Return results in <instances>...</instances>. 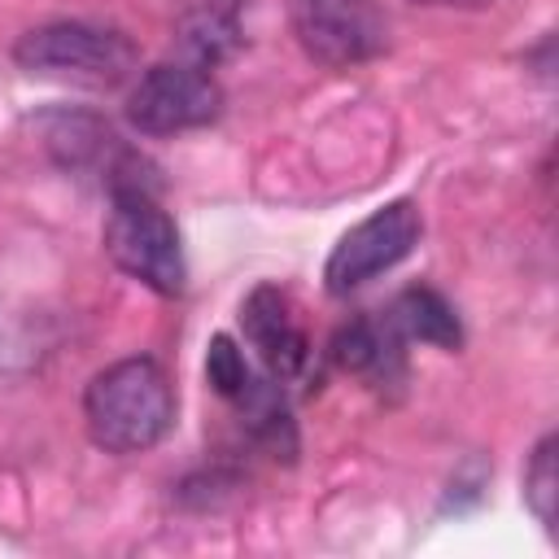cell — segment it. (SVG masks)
Here are the masks:
<instances>
[{
  "label": "cell",
  "instance_id": "cell-1",
  "mask_svg": "<svg viewBox=\"0 0 559 559\" xmlns=\"http://www.w3.org/2000/svg\"><path fill=\"white\" fill-rule=\"evenodd\" d=\"M87 437L105 454H144L175 424V389L162 362L122 358L92 376L83 393Z\"/></svg>",
  "mask_w": 559,
  "mask_h": 559
},
{
  "label": "cell",
  "instance_id": "cell-2",
  "mask_svg": "<svg viewBox=\"0 0 559 559\" xmlns=\"http://www.w3.org/2000/svg\"><path fill=\"white\" fill-rule=\"evenodd\" d=\"M105 253L114 266L162 297H179L188 284V262L175 218L157 205L153 188H114L105 218Z\"/></svg>",
  "mask_w": 559,
  "mask_h": 559
},
{
  "label": "cell",
  "instance_id": "cell-13",
  "mask_svg": "<svg viewBox=\"0 0 559 559\" xmlns=\"http://www.w3.org/2000/svg\"><path fill=\"white\" fill-rule=\"evenodd\" d=\"M205 380H210V389H214L218 397H227V402H236V397L249 389V380H253V371H249L240 345H236L227 332L210 336V349H205Z\"/></svg>",
  "mask_w": 559,
  "mask_h": 559
},
{
  "label": "cell",
  "instance_id": "cell-10",
  "mask_svg": "<svg viewBox=\"0 0 559 559\" xmlns=\"http://www.w3.org/2000/svg\"><path fill=\"white\" fill-rule=\"evenodd\" d=\"M389 319L402 332V341H424V345H437V349H459L463 345V323H459L454 306L428 284L402 288Z\"/></svg>",
  "mask_w": 559,
  "mask_h": 559
},
{
  "label": "cell",
  "instance_id": "cell-3",
  "mask_svg": "<svg viewBox=\"0 0 559 559\" xmlns=\"http://www.w3.org/2000/svg\"><path fill=\"white\" fill-rule=\"evenodd\" d=\"M13 61L26 74L114 87L135 70V44L122 31H105L92 22H48L17 39Z\"/></svg>",
  "mask_w": 559,
  "mask_h": 559
},
{
  "label": "cell",
  "instance_id": "cell-4",
  "mask_svg": "<svg viewBox=\"0 0 559 559\" xmlns=\"http://www.w3.org/2000/svg\"><path fill=\"white\" fill-rule=\"evenodd\" d=\"M424 218L419 205L411 197H397L380 210H371L362 223H354L328 253L323 262V284L332 297H349L362 284H371L376 275L393 271L402 258H411V249L419 245Z\"/></svg>",
  "mask_w": 559,
  "mask_h": 559
},
{
  "label": "cell",
  "instance_id": "cell-8",
  "mask_svg": "<svg viewBox=\"0 0 559 559\" xmlns=\"http://www.w3.org/2000/svg\"><path fill=\"white\" fill-rule=\"evenodd\" d=\"M332 362L341 371L367 376L371 384H397L406 362H402V332L393 328V319L384 314V323L376 319H349L336 336H332Z\"/></svg>",
  "mask_w": 559,
  "mask_h": 559
},
{
  "label": "cell",
  "instance_id": "cell-6",
  "mask_svg": "<svg viewBox=\"0 0 559 559\" xmlns=\"http://www.w3.org/2000/svg\"><path fill=\"white\" fill-rule=\"evenodd\" d=\"M288 22L306 57L345 70L389 48V22L376 0H288Z\"/></svg>",
  "mask_w": 559,
  "mask_h": 559
},
{
  "label": "cell",
  "instance_id": "cell-12",
  "mask_svg": "<svg viewBox=\"0 0 559 559\" xmlns=\"http://www.w3.org/2000/svg\"><path fill=\"white\" fill-rule=\"evenodd\" d=\"M524 502L537 515V524L546 533H555V515H559V441H555V432H546L524 463Z\"/></svg>",
  "mask_w": 559,
  "mask_h": 559
},
{
  "label": "cell",
  "instance_id": "cell-11",
  "mask_svg": "<svg viewBox=\"0 0 559 559\" xmlns=\"http://www.w3.org/2000/svg\"><path fill=\"white\" fill-rule=\"evenodd\" d=\"M236 411L245 419V428L280 459H293L297 454V432H293V419H288V406L280 397V380H249V389L236 397Z\"/></svg>",
  "mask_w": 559,
  "mask_h": 559
},
{
  "label": "cell",
  "instance_id": "cell-14",
  "mask_svg": "<svg viewBox=\"0 0 559 559\" xmlns=\"http://www.w3.org/2000/svg\"><path fill=\"white\" fill-rule=\"evenodd\" d=\"M415 4H454V9H485L489 0H415Z\"/></svg>",
  "mask_w": 559,
  "mask_h": 559
},
{
  "label": "cell",
  "instance_id": "cell-9",
  "mask_svg": "<svg viewBox=\"0 0 559 559\" xmlns=\"http://www.w3.org/2000/svg\"><path fill=\"white\" fill-rule=\"evenodd\" d=\"M179 44L192 66H218L240 48V0H192L179 17Z\"/></svg>",
  "mask_w": 559,
  "mask_h": 559
},
{
  "label": "cell",
  "instance_id": "cell-7",
  "mask_svg": "<svg viewBox=\"0 0 559 559\" xmlns=\"http://www.w3.org/2000/svg\"><path fill=\"white\" fill-rule=\"evenodd\" d=\"M240 328L275 380H297L310 367V336L301 328L297 301L280 284L249 288V297L240 301Z\"/></svg>",
  "mask_w": 559,
  "mask_h": 559
},
{
  "label": "cell",
  "instance_id": "cell-5",
  "mask_svg": "<svg viewBox=\"0 0 559 559\" xmlns=\"http://www.w3.org/2000/svg\"><path fill=\"white\" fill-rule=\"evenodd\" d=\"M223 114V87L205 66L166 61L135 79L127 96V122L140 135H183L210 127Z\"/></svg>",
  "mask_w": 559,
  "mask_h": 559
}]
</instances>
